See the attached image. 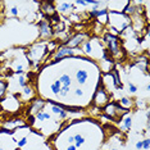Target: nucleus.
<instances>
[{"label": "nucleus", "mask_w": 150, "mask_h": 150, "mask_svg": "<svg viewBox=\"0 0 150 150\" xmlns=\"http://www.w3.org/2000/svg\"><path fill=\"white\" fill-rule=\"evenodd\" d=\"M104 42L107 44V52L110 54L112 60H121L123 59V49L121 47L119 44V39L115 35L112 33H107L104 36Z\"/></svg>", "instance_id": "nucleus-1"}, {"label": "nucleus", "mask_w": 150, "mask_h": 150, "mask_svg": "<svg viewBox=\"0 0 150 150\" xmlns=\"http://www.w3.org/2000/svg\"><path fill=\"white\" fill-rule=\"evenodd\" d=\"M121 16H122V13L121 12H117V11H112V12H108V19L109 21H113V18L114 17H117V18L119 19L121 18ZM123 19H121V25H114V23H112V28L113 30H115L117 32H123V31H126V30L128 28V26L131 25V17L129 16H126L125 13H123V17H122ZM119 22V21H118Z\"/></svg>", "instance_id": "nucleus-2"}, {"label": "nucleus", "mask_w": 150, "mask_h": 150, "mask_svg": "<svg viewBox=\"0 0 150 150\" xmlns=\"http://www.w3.org/2000/svg\"><path fill=\"white\" fill-rule=\"evenodd\" d=\"M103 112H104V114L107 115L108 118L115 121L119 115L127 113L128 110H125L123 108H121V105L118 104V101H114V103H108L107 105H105L104 109H103Z\"/></svg>", "instance_id": "nucleus-3"}, {"label": "nucleus", "mask_w": 150, "mask_h": 150, "mask_svg": "<svg viewBox=\"0 0 150 150\" xmlns=\"http://www.w3.org/2000/svg\"><path fill=\"white\" fill-rule=\"evenodd\" d=\"M47 52H49V49H47L46 44L45 42H39V44H36L35 46H32L31 49H30V52L27 53V58L28 57L31 58V59H30V63L33 64V60L41 59Z\"/></svg>", "instance_id": "nucleus-4"}, {"label": "nucleus", "mask_w": 150, "mask_h": 150, "mask_svg": "<svg viewBox=\"0 0 150 150\" xmlns=\"http://www.w3.org/2000/svg\"><path fill=\"white\" fill-rule=\"evenodd\" d=\"M94 104L100 109V108H104L105 105L109 103V93L103 86H99V88L95 91V95H94V99H93Z\"/></svg>", "instance_id": "nucleus-5"}, {"label": "nucleus", "mask_w": 150, "mask_h": 150, "mask_svg": "<svg viewBox=\"0 0 150 150\" xmlns=\"http://www.w3.org/2000/svg\"><path fill=\"white\" fill-rule=\"evenodd\" d=\"M76 54V50L74 49H71L68 46H64V45H60L58 49H55V54H54V59L52 63L49 64H54V63H58L60 59H64V58H69V57H74Z\"/></svg>", "instance_id": "nucleus-6"}, {"label": "nucleus", "mask_w": 150, "mask_h": 150, "mask_svg": "<svg viewBox=\"0 0 150 150\" xmlns=\"http://www.w3.org/2000/svg\"><path fill=\"white\" fill-rule=\"evenodd\" d=\"M85 39H86V33H77V35L67 39V41H64L62 45L68 46V47H71V49H77V47H80V45L83 44Z\"/></svg>", "instance_id": "nucleus-7"}, {"label": "nucleus", "mask_w": 150, "mask_h": 150, "mask_svg": "<svg viewBox=\"0 0 150 150\" xmlns=\"http://www.w3.org/2000/svg\"><path fill=\"white\" fill-rule=\"evenodd\" d=\"M53 27L47 21L39 22V37L40 39H50L53 36Z\"/></svg>", "instance_id": "nucleus-8"}, {"label": "nucleus", "mask_w": 150, "mask_h": 150, "mask_svg": "<svg viewBox=\"0 0 150 150\" xmlns=\"http://www.w3.org/2000/svg\"><path fill=\"white\" fill-rule=\"evenodd\" d=\"M40 5H41L42 13H44V14H45L46 17H49V18H52L53 16L57 14L55 3H53V1H42V3H40Z\"/></svg>", "instance_id": "nucleus-9"}, {"label": "nucleus", "mask_w": 150, "mask_h": 150, "mask_svg": "<svg viewBox=\"0 0 150 150\" xmlns=\"http://www.w3.org/2000/svg\"><path fill=\"white\" fill-rule=\"evenodd\" d=\"M46 101H44L42 99H35V100L31 103V107L28 109V115H33L37 114L40 112H42V108L45 107Z\"/></svg>", "instance_id": "nucleus-10"}, {"label": "nucleus", "mask_w": 150, "mask_h": 150, "mask_svg": "<svg viewBox=\"0 0 150 150\" xmlns=\"http://www.w3.org/2000/svg\"><path fill=\"white\" fill-rule=\"evenodd\" d=\"M87 78H88V73L85 69H78L76 72V80H77V82L80 85L86 83Z\"/></svg>", "instance_id": "nucleus-11"}, {"label": "nucleus", "mask_w": 150, "mask_h": 150, "mask_svg": "<svg viewBox=\"0 0 150 150\" xmlns=\"http://www.w3.org/2000/svg\"><path fill=\"white\" fill-rule=\"evenodd\" d=\"M118 104L121 105V108H123L125 110H128V109L132 108V105H134V100H131V99L128 98H121V100L118 101Z\"/></svg>", "instance_id": "nucleus-12"}, {"label": "nucleus", "mask_w": 150, "mask_h": 150, "mask_svg": "<svg viewBox=\"0 0 150 150\" xmlns=\"http://www.w3.org/2000/svg\"><path fill=\"white\" fill-rule=\"evenodd\" d=\"M93 52H94V47H93V42H91V40L85 41L82 44V53L86 54V55H91Z\"/></svg>", "instance_id": "nucleus-13"}, {"label": "nucleus", "mask_w": 150, "mask_h": 150, "mask_svg": "<svg viewBox=\"0 0 150 150\" xmlns=\"http://www.w3.org/2000/svg\"><path fill=\"white\" fill-rule=\"evenodd\" d=\"M73 8V3H59L58 4V11H59L60 13H67V12H69L71 9Z\"/></svg>", "instance_id": "nucleus-14"}, {"label": "nucleus", "mask_w": 150, "mask_h": 150, "mask_svg": "<svg viewBox=\"0 0 150 150\" xmlns=\"http://www.w3.org/2000/svg\"><path fill=\"white\" fill-rule=\"evenodd\" d=\"M59 82L62 83V86H72V81H71V76L69 74H62L59 78Z\"/></svg>", "instance_id": "nucleus-15"}, {"label": "nucleus", "mask_w": 150, "mask_h": 150, "mask_svg": "<svg viewBox=\"0 0 150 150\" xmlns=\"http://www.w3.org/2000/svg\"><path fill=\"white\" fill-rule=\"evenodd\" d=\"M50 88H52V93L54 95H59V91H60V88H62V83L59 82V80H55L50 85Z\"/></svg>", "instance_id": "nucleus-16"}, {"label": "nucleus", "mask_w": 150, "mask_h": 150, "mask_svg": "<svg viewBox=\"0 0 150 150\" xmlns=\"http://www.w3.org/2000/svg\"><path fill=\"white\" fill-rule=\"evenodd\" d=\"M73 139H74V146L78 149L80 146H82L85 144V137L82 135H80V134H76V135H73Z\"/></svg>", "instance_id": "nucleus-17"}, {"label": "nucleus", "mask_w": 150, "mask_h": 150, "mask_svg": "<svg viewBox=\"0 0 150 150\" xmlns=\"http://www.w3.org/2000/svg\"><path fill=\"white\" fill-rule=\"evenodd\" d=\"M131 127H132V117H131V115H127V117L125 118L123 125L121 126V128L122 129H126V131H129Z\"/></svg>", "instance_id": "nucleus-18"}, {"label": "nucleus", "mask_w": 150, "mask_h": 150, "mask_svg": "<svg viewBox=\"0 0 150 150\" xmlns=\"http://www.w3.org/2000/svg\"><path fill=\"white\" fill-rule=\"evenodd\" d=\"M21 95H23V96H25L26 100H27V99H31V98L33 96V88L30 87L28 85H27L26 87H23V91H22Z\"/></svg>", "instance_id": "nucleus-19"}, {"label": "nucleus", "mask_w": 150, "mask_h": 150, "mask_svg": "<svg viewBox=\"0 0 150 150\" xmlns=\"http://www.w3.org/2000/svg\"><path fill=\"white\" fill-rule=\"evenodd\" d=\"M6 88H8V82L0 80V103L3 101V98H4V95H5Z\"/></svg>", "instance_id": "nucleus-20"}, {"label": "nucleus", "mask_w": 150, "mask_h": 150, "mask_svg": "<svg viewBox=\"0 0 150 150\" xmlns=\"http://www.w3.org/2000/svg\"><path fill=\"white\" fill-rule=\"evenodd\" d=\"M69 90H71V87H69V86H62V88H60L59 95H58V96H62V98L67 96V95L69 94Z\"/></svg>", "instance_id": "nucleus-21"}, {"label": "nucleus", "mask_w": 150, "mask_h": 150, "mask_svg": "<svg viewBox=\"0 0 150 150\" xmlns=\"http://www.w3.org/2000/svg\"><path fill=\"white\" fill-rule=\"evenodd\" d=\"M18 83H19V86L21 87H26L27 86V81H26V78H25V76H19L18 77Z\"/></svg>", "instance_id": "nucleus-22"}, {"label": "nucleus", "mask_w": 150, "mask_h": 150, "mask_svg": "<svg viewBox=\"0 0 150 150\" xmlns=\"http://www.w3.org/2000/svg\"><path fill=\"white\" fill-rule=\"evenodd\" d=\"M128 91L131 94H135L136 91H137V86H136L135 83H132V82H128Z\"/></svg>", "instance_id": "nucleus-23"}, {"label": "nucleus", "mask_w": 150, "mask_h": 150, "mask_svg": "<svg viewBox=\"0 0 150 150\" xmlns=\"http://www.w3.org/2000/svg\"><path fill=\"white\" fill-rule=\"evenodd\" d=\"M27 141H28V137H26V136H25V137H22L18 142H17V144H18V148H22V146H25L27 144Z\"/></svg>", "instance_id": "nucleus-24"}, {"label": "nucleus", "mask_w": 150, "mask_h": 150, "mask_svg": "<svg viewBox=\"0 0 150 150\" xmlns=\"http://www.w3.org/2000/svg\"><path fill=\"white\" fill-rule=\"evenodd\" d=\"M149 148H150V140L149 139H145L144 141H142V149L149 150Z\"/></svg>", "instance_id": "nucleus-25"}, {"label": "nucleus", "mask_w": 150, "mask_h": 150, "mask_svg": "<svg viewBox=\"0 0 150 150\" xmlns=\"http://www.w3.org/2000/svg\"><path fill=\"white\" fill-rule=\"evenodd\" d=\"M62 110H64V109L57 107V105H53V107H52V112H53V113H55V114H59Z\"/></svg>", "instance_id": "nucleus-26"}, {"label": "nucleus", "mask_w": 150, "mask_h": 150, "mask_svg": "<svg viewBox=\"0 0 150 150\" xmlns=\"http://www.w3.org/2000/svg\"><path fill=\"white\" fill-rule=\"evenodd\" d=\"M35 117H36L37 121H40V122H44V121H45V118H44V112H40V113H37Z\"/></svg>", "instance_id": "nucleus-27"}, {"label": "nucleus", "mask_w": 150, "mask_h": 150, "mask_svg": "<svg viewBox=\"0 0 150 150\" xmlns=\"http://www.w3.org/2000/svg\"><path fill=\"white\" fill-rule=\"evenodd\" d=\"M74 4H77V5H82V6H87V1H83V0H76L74 1Z\"/></svg>", "instance_id": "nucleus-28"}, {"label": "nucleus", "mask_w": 150, "mask_h": 150, "mask_svg": "<svg viewBox=\"0 0 150 150\" xmlns=\"http://www.w3.org/2000/svg\"><path fill=\"white\" fill-rule=\"evenodd\" d=\"M67 142H68V145H73V144H74V139H73V135H69V136H68V139H67Z\"/></svg>", "instance_id": "nucleus-29"}, {"label": "nucleus", "mask_w": 150, "mask_h": 150, "mask_svg": "<svg viewBox=\"0 0 150 150\" xmlns=\"http://www.w3.org/2000/svg\"><path fill=\"white\" fill-rule=\"evenodd\" d=\"M18 8H17V6H12V8H11V13H12V14L13 16H18Z\"/></svg>", "instance_id": "nucleus-30"}, {"label": "nucleus", "mask_w": 150, "mask_h": 150, "mask_svg": "<svg viewBox=\"0 0 150 150\" xmlns=\"http://www.w3.org/2000/svg\"><path fill=\"white\" fill-rule=\"evenodd\" d=\"M74 95H76V96H82L83 90H81V88H76V90H74Z\"/></svg>", "instance_id": "nucleus-31"}, {"label": "nucleus", "mask_w": 150, "mask_h": 150, "mask_svg": "<svg viewBox=\"0 0 150 150\" xmlns=\"http://www.w3.org/2000/svg\"><path fill=\"white\" fill-rule=\"evenodd\" d=\"M67 115H68L67 112H66V110H62V112L59 113V118H60V119H64V118H67Z\"/></svg>", "instance_id": "nucleus-32"}, {"label": "nucleus", "mask_w": 150, "mask_h": 150, "mask_svg": "<svg viewBox=\"0 0 150 150\" xmlns=\"http://www.w3.org/2000/svg\"><path fill=\"white\" fill-rule=\"evenodd\" d=\"M142 149V141H137L136 142V150H141Z\"/></svg>", "instance_id": "nucleus-33"}, {"label": "nucleus", "mask_w": 150, "mask_h": 150, "mask_svg": "<svg viewBox=\"0 0 150 150\" xmlns=\"http://www.w3.org/2000/svg\"><path fill=\"white\" fill-rule=\"evenodd\" d=\"M44 118H45V121H46V119H50V118H52V115H50L49 113H46V112H44Z\"/></svg>", "instance_id": "nucleus-34"}, {"label": "nucleus", "mask_w": 150, "mask_h": 150, "mask_svg": "<svg viewBox=\"0 0 150 150\" xmlns=\"http://www.w3.org/2000/svg\"><path fill=\"white\" fill-rule=\"evenodd\" d=\"M67 150H77V148L74 145H68L67 146Z\"/></svg>", "instance_id": "nucleus-35"}, {"label": "nucleus", "mask_w": 150, "mask_h": 150, "mask_svg": "<svg viewBox=\"0 0 150 150\" xmlns=\"http://www.w3.org/2000/svg\"><path fill=\"white\" fill-rule=\"evenodd\" d=\"M0 150H4V149H3V148H0Z\"/></svg>", "instance_id": "nucleus-36"}, {"label": "nucleus", "mask_w": 150, "mask_h": 150, "mask_svg": "<svg viewBox=\"0 0 150 150\" xmlns=\"http://www.w3.org/2000/svg\"><path fill=\"white\" fill-rule=\"evenodd\" d=\"M77 150H81V149H77Z\"/></svg>", "instance_id": "nucleus-37"}]
</instances>
